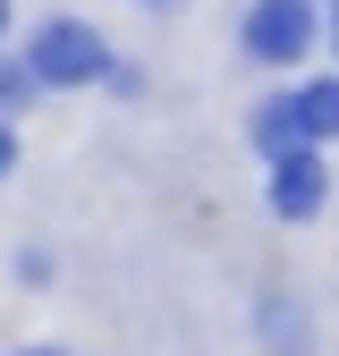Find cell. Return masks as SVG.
I'll return each instance as SVG.
<instances>
[{
  "instance_id": "cell-1",
  "label": "cell",
  "mask_w": 339,
  "mask_h": 356,
  "mask_svg": "<svg viewBox=\"0 0 339 356\" xmlns=\"http://www.w3.org/2000/svg\"><path fill=\"white\" fill-rule=\"evenodd\" d=\"M246 42H254V60H297L314 42V9H306V0H254Z\"/></svg>"
},
{
  "instance_id": "cell-2",
  "label": "cell",
  "mask_w": 339,
  "mask_h": 356,
  "mask_svg": "<svg viewBox=\"0 0 339 356\" xmlns=\"http://www.w3.org/2000/svg\"><path fill=\"white\" fill-rule=\"evenodd\" d=\"M34 76H51V85H94V76H102V42L85 34V26H42Z\"/></svg>"
},
{
  "instance_id": "cell-3",
  "label": "cell",
  "mask_w": 339,
  "mask_h": 356,
  "mask_svg": "<svg viewBox=\"0 0 339 356\" xmlns=\"http://www.w3.org/2000/svg\"><path fill=\"white\" fill-rule=\"evenodd\" d=\"M322 195H331V170L314 153H280V170H272V212L280 220H306V212H322Z\"/></svg>"
},
{
  "instance_id": "cell-4",
  "label": "cell",
  "mask_w": 339,
  "mask_h": 356,
  "mask_svg": "<svg viewBox=\"0 0 339 356\" xmlns=\"http://www.w3.org/2000/svg\"><path fill=\"white\" fill-rule=\"evenodd\" d=\"M297 127H306V136H339V76H322V85L297 94Z\"/></svg>"
},
{
  "instance_id": "cell-5",
  "label": "cell",
  "mask_w": 339,
  "mask_h": 356,
  "mask_svg": "<svg viewBox=\"0 0 339 356\" xmlns=\"http://www.w3.org/2000/svg\"><path fill=\"white\" fill-rule=\"evenodd\" d=\"M263 145H280V153H288V145H306V127H297V102H272V111H263Z\"/></svg>"
},
{
  "instance_id": "cell-6",
  "label": "cell",
  "mask_w": 339,
  "mask_h": 356,
  "mask_svg": "<svg viewBox=\"0 0 339 356\" xmlns=\"http://www.w3.org/2000/svg\"><path fill=\"white\" fill-rule=\"evenodd\" d=\"M9 153H17V145H9V127H0V170H9Z\"/></svg>"
},
{
  "instance_id": "cell-7",
  "label": "cell",
  "mask_w": 339,
  "mask_h": 356,
  "mask_svg": "<svg viewBox=\"0 0 339 356\" xmlns=\"http://www.w3.org/2000/svg\"><path fill=\"white\" fill-rule=\"evenodd\" d=\"M0 26H9V0H0Z\"/></svg>"
},
{
  "instance_id": "cell-8",
  "label": "cell",
  "mask_w": 339,
  "mask_h": 356,
  "mask_svg": "<svg viewBox=\"0 0 339 356\" xmlns=\"http://www.w3.org/2000/svg\"><path fill=\"white\" fill-rule=\"evenodd\" d=\"M331 42H339V26H331Z\"/></svg>"
}]
</instances>
